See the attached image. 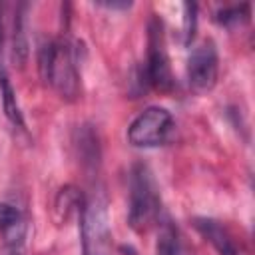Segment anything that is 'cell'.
<instances>
[{"mask_svg": "<svg viewBox=\"0 0 255 255\" xmlns=\"http://www.w3.org/2000/svg\"><path fill=\"white\" fill-rule=\"evenodd\" d=\"M159 233H157V243H155V255H181V245L175 227L171 221H161L159 219Z\"/></svg>", "mask_w": 255, "mask_h": 255, "instance_id": "8fae6325", "label": "cell"}, {"mask_svg": "<svg viewBox=\"0 0 255 255\" xmlns=\"http://www.w3.org/2000/svg\"><path fill=\"white\" fill-rule=\"evenodd\" d=\"M78 147H80V157H82L84 163H90V165L98 163V159H100V145H98L96 133L90 128H84L80 131Z\"/></svg>", "mask_w": 255, "mask_h": 255, "instance_id": "7c38bea8", "label": "cell"}, {"mask_svg": "<svg viewBox=\"0 0 255 255\" xmlns=\"http://www.w3.org/2000/svg\"><path fill=\"white\" fill-rule=\"evenodd\" d=\"M161 219V199L153 173L145 163H135L129 173L128 223L133 231L143 233Z\"/></svg>", "mask_w": 255, "mask_h": 255, "instance_id": "7a4b0ae2", "label": "cell"}, {"mask_svg": "<svg viewBox=\"0 0 255 255\" xmlns=\"http://www.w3.org/2000/svg\"><path fill=\"white\" fill-rule=\"evenodd\" d=\"M20 221V211L16 207H12L10 203H2L0 201V231H8L12 227H16Z\"/></svg>", "mask_w": 255, "mask_h": 255, "instance_id": "9a60e30c", "label": "cell"}, {"mask_svg": "<svg viewBox=\"0 0 255 255\" xmlns=\"http://www.w3.org/2000/svg\"><path fill=\"white\" fill-rule=\"evenodd\" d=\"M4 36H6V32H4V8L0 6V70L4 68V66H2V52H4Z\"/></svg>", "mask_w": 255, "mask_h": 255, "instance_id": "2e32d148", "label": "cell"}, {"mask_svg": "<svg viewBox=\"0 0 255 255\" xmlns=\"http://www.w3.org/2000/svg\"><path fill=\"white\" fill-rule=\"evenodd\" d=\"M38 68L42 80L64 100H76L80 96L82 86L78 72V50L74 42L64 38L46 42L40 48Z\"/></svg>", "mask_w": 255, "mask_h": 255, "instance_id": "6da1fadb", "label": "cell"}, {"mask_svg": "<svg viewBox=\"0 0 255 255\" xmlns=\"http://www.w3.org/2000/svg\"><path fill=\"white\" fill-rule=\"evenodd\" d=\"M197 6L191 2L183 4V34H185V44H191L197 28Z\"/></svg>", "mask_w": 255, "mask_h": 255, "instance_id": "5bb4252c", "label": "cell"}, {"mask_svg": "<svg viewBox=\"0 0 255 255\" xmlns=\"http://www.w3.org/2000/svg\"><path fill=\"white\" fill-rule=\"evenodd\" d=\"M24 4L14 16V30H12V56L22 66L28 58V38H26V26H24Z\"/></svg>", "mask_w": 255, "mask_h": 255, "instance_id": "30bf717a", "label": "cell"}, {"mask_svg": "<svg viewBox=\"0 0 255 255\" xmlns=\"http://www.w3.org/2000/svg\"><path fill=\"white\" fill-rule=\"evenodd\" d=\"M217 48L211 40L199 42L187 58V82L195 92H209L217 82Z\"/></svg>", "mask_w": 255, "mask_h": 255, "instance_id": "8992f818", "label": "cell"}, {"mask_svg": "<svg viewBox=\"0 0 255 255\" xmlns=\"http://www.w3.org/2000/svg\"><path fill=\"white\" fill-rule=\"evenodd\" d=\"M247 18H249V4L223 8L215 14V20L219 24H235V22H241V20H247Z\"/></svg>", "mask_w": 255, "mask_h": 255, "instance_id": "4fadbf2b", "label": "cell"}, {"mask_svg": "<svg viewBox=\"0 0 255 255\" xmlns=\"http://www.w3.org/2000/svg\"><path fill=\"white\" fill-rule=\"evenodd\" d=\"M84 255H110V225L106 201L96 193L84 201L80 213Z\"/></svg>", "mask_w": 255, "mask_h": 255, "instance_id": "3957f363", "label": "cell"}, {"mask_svg": "<svg viewBox=\"0 0 255 255\" xmlns=\"http://www.w3.org/2000/svg\"><path fill=\"white\" fill-rule=\"evenodd\" d=\"M173 131V118L165 108H145L128 128V141L135 147H157L169 141Z\"/></svg>", "mask_w": 255, "mask_h": 255, "instance_id": "5b68a950", "label": "cell"}, {"mask_svg": "<svg viewBox=\"0 0 255 255\" xmlns=\"http://www.w3.org/2000/svg\"><path fill=\"white\" fill-rule=\"evenodd\" d=\"M84 201L86 199L82 197V193L76 187H72V185L62 187L54 201V215H56L58 223H68L74 215H80Z\"/></svg>", "mask_w": 255, "mask_h": 255, "instance_id": "ba28073f", "label": "cell"}, {"mask_svg": "<svg viewBox=\"0 0 255 255\" xmlns=\"http://www.w3.org/2000/svg\"><path fill=\"white\" fill-rule=\"evenodd\" d=\"M145 82L159 92H169L173 88V74L169 66V56L165 48L163 22L159 16L151 14L147 22V62H145Z\"/></svg>", "mask_w": 255, "mask_h": 255, "instance_id": "277c9868", "label": "cell"}, {"mask_svg": "<svg viewBox=\"0 0 255 255\" xmlns=\"http://www.w3.org/2000/svg\"><path fill=\"white\" fill-rule=\"evenodd\" d=\"M0 94H2V106H4V114L6 118L18 126V128H24V118H22V112H20V106H18V100H16V92L8 80V74L6 70L2 68L0 70Z\"/></svg>", "mask_w": 255, "mask_h": 255, "instance_id": "9c48e42d", "label": "cell"}, {"mask_svg": "<svg viewBox=\"0 0 255 255\" xmlns=\"http://www.w3.org/2000/svg\"><path fill=\"white\" fill-rule=\"evenodd\" d=\"M193 225L199 231V235L205 241H209L211 247L219 255H241L235 237L231 235V231L221 221L211 219V217H195L193 219Z\"/></svg>", "mask_w": 255, "mask_h": 255, "instance_id": "52a82bcc", "label": "cell"}]
</instances>
